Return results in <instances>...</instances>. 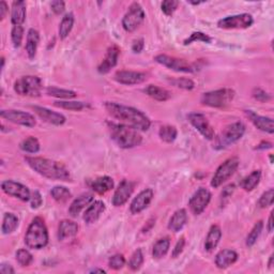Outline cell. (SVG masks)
Here are the masks:
<instances>
[{"label": "cell", "mask_w": 274, "mask_h": 274, "mask_svg": "<svg viewBox=\"0 0 274 274\" xmlns=\"http://www.w3.org/2000/svg\"><path fill=\"white\" fill-rule=\"evenodd\" d=\"M104 107L113 118L120 120L123 124L130 125L138 131H148L150 128V119L139 109L115 102H106Z\"/></svg>", "instance_id": "6da1fadb"}, {"label": "cell", "mask_w": 274, "mask_h": 274, "mask_svg": "<svg viewBox=\"0 0 274 274\" xmlns=\"http://www.w3.org/2000/svg\"><path fill=\"white\" fill-rule=\"evenodd\" d=\"M26 163L41 176L52 180L70 181L71 174L62 163L39 157H26Z\"/></svg>", "instance_id": "7a4b0ae2"}, {"label": "cell", "mask_w": 274, "mask_h": 274, "mask_svg": "<svg viewBox=\"0 0 274 274\" xmlns=\"http://www.w3.org/2000/svg\"><path fill=\"white\" fill-rule=\"evenodd\" d=\"M107 125L112 139L120 148L131 149V148L137 147L141 144L142 137L138 133V130L123 123L108 122Z\"/></svg>", "instance_id": "3957f363"}, {"label": "cell", "mask_w": 274, "mask_h": 274, "mask_svg": "<svg viewBox=\"0 0 274 274\" xmlns=\"http://www.w3.org/2000/svg\"><path fill=\"white\" fill-rule=\"evenodd\" d=\"M25 243L29 249L41 250L48 243V232L44 220L42 217H35L27 229Z\"/></svg>", "instance_id": "277c9868"}, {"label": "cell", "mask_w": 274, "mask_h": 274, "mask_svg": "<svg viewBox=\"0 0 274 274\" xmlns=\"http://www.w3.org/2000/svg\"><path fill=\"white\" fill-rule=\"evenodd\" d=\"M245 133V125L242 122H235L228 125L225 130L215 137V148L217 150L225 149L230 145L237 142Z\"/></svg>", "instance_id": "5b68a950"}, {"label": "cell", "mask_w": 274, "mask_h": 274, "mask_svg": "<svg viewBox=\"0 0 274 274\" xmlns=\"http://www.w3.org/2000/svg\"><path fill=\"white\" fill-rule=\"evenodd\" d=\"M14 90L21 97H40L42 90V81L34 75L21 76L14 83Z\"/></svg>", "instance_id": "8992f818"}, {"label": "cell", "mask_w": 274, "mask_h": 274, "mask_svg": "<svg viewBox=\"0 0 274 274\" xmlns=\"http://www.w3.org/2000/svg\"><path fill=\"white\" fill-rule=\"evenodd\" d=\"M235 98V91L229 88H223L215 91L206 92L201 97V103L206 106L223 108L232 103Z\"/></svg>", "instance_id": "52a82bcc"}, {"label": "cell", "mask_w": 274, "mask_h": 274, "mask_svg": "<svg viewBox=\"0 0 274 274\" xmlns=\"http://www.w3.org/2000/svg\"><path fill=\"white\" fill-rule=\"evenodd\" d=\"M157 63H160L164 67L171 69L176 72L181 73H195L199 70L198 64L190 63L185 61L184 59H179L176 57H171L167 55H157L155 58Z\"/></svg>", "instance_id": "ba28073f"}, {"label": "cell", "mask_w": 274, "mask_h": 274, "mask_svg": "<svg viewBox=\"0 0 274 274\" xmlns=\"http://www.w3.org/2000/svg\"><path fill=\"white\" fill-rule=\"evenodd\" d=\"M240 161L238 157H230L224 163H222L220 167L216 169V172L211 180V186L212 188H220V186L225 183L227 180L233 176V175L237 172L239 167Z\"/></svg>", "instance_id": "9c48e42d"}, {"label": "cell", "mask_w": 274, "mask_h": 274, "mask_svg": "<svg viewBox=\"0 0 274 274\" xmlns=\"http://www.w3.org/2000/svg\"><path fill=\"white\" fill-rule=\"evenodd\" d=\"M145 18L146 14L141 5L137 2H133L122 19L123 29L128 32L135 31L141 25Z\"/></svg>", "instance_id": "30bf717a"}, {"label": "cell", "mask_w": 274, "mask_h": 274, "mask_svg": "<svg viewBox=\"0 0 274 274\" xmlns=\"http://www.w3.org/2000/svg\"><path fill=\"white\" fill-rule=\"evenodd\" d=\"M254 20L251 14L243 13L233 16H227L218 20L217 26L221 29H246L253 25Z\"/></svg>", "instance_id": "8fae6325"}, {"label": "cell", "mask_w": 274, "mask_h": 274, "mask_svg": "<svg viewBox=\"0 0 274 274\" xmlns=\"http://www.w3.org/2000/svg\"><path fill=\"white\" fill-rule=\"evenodd\" d=\"M211 200V193L205 188L197 190L194 195L191 197L189 207L191 212L195 215H199L205 211Z\"/></svg>", "instance_id": "7c38bea8"}, {"label": "cell", "mask_w": 274, "mask_h": 274, "mask_svg": "<svg viewBox=\"0 0 274 274\" xmlns=\"http://www.w3.org/2000/svg\"><path fill=\"white\" fill-rule=\"evenodd\" d=\"M0 116L10 122L24 125V127L28 128H34L37 123L36 118L31 114L21 111H15V109H8V111H4L3 109V111L0 112Z\"/></svg>", "instance_id": "4fadbf2b"}, {"label": "cell", "mask_w": 274, "mask_h": 274, "mask_svg": "<svg viewBox=\"0 0 274 274\" xmlns=\"http://www.w3.org/2000/svg\"><path fill=\"white\" fill-rule=\"evenodd\" d=\"M190 123L198 131V132L208 140H212L215 138V130L211 127V124L208 121L205 115L199 113H192L188 116Z\"/></svg>", "instance_id": "5bb4252c"}, {"label": "cell", "mask_w": 274, "mask_h": 274, "mask_svg": "<svg viewBox=\"0 0 274 274\" xmlns=\"http://www.w3.org/2000/svg\"><path fill=\"white\" fill-rule=\"evenodd\" d=\"M1 189L7 195L15 197L21 201L30 200L31 192L24 184L12 181V180H5L1 183Z\"/></svg>", "instance_id": "9a60e30c"}, {"label": "cell", "mask_w": 274, "mask_h": 274, "mask_svg": "<svg viewBox=\"0 0 274 274\" xmlns=\"http://www.w3.org/2000/svg\"><path fill=\"white\" fill-rule=\"evenodd\" d=\"M134 191V183L129 180H123L120 182L118 188L115 192L113 197V205L115 207H120L124 205L129 200Z\"/></svg>", "instance_id": "2e32d148"}, {"label": "cell", "mask_w": 274, "mask_h": 274, "mask_svg": "<svg viewBox=\"0 0 274 274\" xmlns=\"http://www.w3.org/2000/svg\"><path fill=\"white\" fill-rule=\"evenodd\" d=\"M115 79L122 85H138L147 79V75L137 71H118L115 74Z\"/></svg>", "instance_id": "e0dca14e"}, {"label": "cell", "mask_w": 274, "mask_h": 274, "mask_svg": "<svg viewBox=\"0 0 274 274\" xmlns=\"http://www.w3.org/2000/svg\"><path fill=\"white\" fill-rule=\"evenodd\" d=\"M153 198V191L151 189H146L141 191L137 195L133 201L131 202L130 211L132 215H138L141 211H144L146 208L150 205V202Z\"/></svg>", "instance_id": "ac0fdd59"}, {"label": "cell", "mask_w": 274, "mask_h": 274, "mask_svg": "<svg viewBox=\"0 0 274 274\" xmlns=\"http://www.w3.org/2000/svg\"><path fill=\"white\" fill-rule=\"evenodd\" d=\"M120 55V48L117 45L109 46L107 49V53L105 55V58L103 59L101 64L98 65V71L101 74H106L111 71L114 67H116L118 62V58Z\"/></svg>", "instance_id": "d6986e66"}, {"label": "cell", "mask_w": 274, "mask_h": 274, "mask_svg": "<svg viewBox=\"0 0 274 274\" xmlns=\"http://www.w3.org/2000/svg\"><path fill=\"white\" fill-rule=\"evenodd\" d=\"M32 108H34L38 116L44 120L45 122L54 125H62L65 122V117L62 114L53 112L51 109L42 106H34Z\"/></svg>", "instance_id": "ffe728a7"}, {"label": "cell", "mask_w": 274, "mask_h": 274, "mask_svg": "<svg viewBox=\"0 0 274 274\" xmlns=\"http://www.w3.org/2000/svg\"><path fill=\"white\" fill-rule=\"evenodd\" d=\"M246 115H248L249 118L251 119V121L253 122V124L255 125L257 129L262 131V132L273 134L274 123H273V120L271 118L259 116V115H257L252 111H246Z\"/></svg>", "instance_id": "44dd1931"}, {"label": "cell", "mask_w": 274, "mask_h": 274, "mask_svg": "<svg viewBox=\"0 0 274 274\" xmlns=\"http://www.w3.org/2000/svg\"><path fill=\"white\" fill-rule=\"evenodd\" d=\"M106 207L102 200L92 201V204L88 207V209L84 213V221L88 224H92L97 222L100 216L105 211Z\"/></svg>", "instance_id": "7402d4cb"}, {"label": "cell", "mask_w": 274, "mask_h": 274, "mask_svg": "<svg viewBox=\"0 0 274 274\" xmlns=\"http://www.w3.org/2000/svg\"><path fill=\"white\" fill-rule=\"evenodd\" d=\"M92 201H93V195L91 193H84L79 195L78 198L74 199V201L71 204L69 208L70 215L76 217L79 215L80 211L87 206H89Z\"/></svg>", "instance_id": "603a6c76"}, {"label": "cell", "mask_w": 274, "mask_h": 274, "mask_svg": "<svg viewBox=\"0 0 274 274\" xmlns=\"http://www.w3.org/2000/svg\"><path fill=\"white\" fill-rule=\"evenodd\" d=\"M238 260V254L233 250H223L215 256V265L218 269H226Z\"/></svg>", "instance_id": "cb8c5ba5"}, {"label": "cell", "mask_w": 274, "mask_h": 274, "mask_svg": "<svg viewBox=\"0 0 274 274\" xmlns=\"http://www.w3.org/2000/svg\"><path fill=\"white\" fill-rule=\"evenodd\" d=\"M78 233V225L73 221L63 220L59 223L58 226V239L65 240L68 238H72Z\"/></svg>", "instance_id": "d4e9b609"}, {"label": "cell", "mask_w": 274, "mask_h": 274, "mask_svg": "<svg viewBox=\"0 0 274 274\" xmlns=\"http://www.w3.org/2000/svg\"><path fill=\"white\" fill-rule=\"evenodd\" d=\"M89 186L98 194H105L108 191L114 189V180L108 176L98 177L89 182Z\"/></svg>", "instance_id": "484cf974"}, {"label": "cell", "mask_w": 274, "mask_h": 274, "mask_svg": "<svg viewBox=\"0 0 274 274\" xmlns=\"http://www.w3.org/2000/svg\"><path fill=\"white\" fill-rule=\"evenodd\" d=\"M26 20V2L19 0L12 4V13H11V21L14 26H21Z\"/></svg>", "instance_id": "4316f807"}, {"label": "cell", "mask_w": 274, "mask_h": 274, "mask_svg": "<svg viewBox=\"0 0 274 274\" xmlns=\"http://www.w3.org/2000/svg\"><path fill=\"white\" fill-rule=\"evenodd\" d=\"M40 42V35L36 29L31 28L29 29L28 34H27V41H26V52L30 59H34L36 57L37 49L39 46Z\"/></svg>", "instance_id": "83f0119b"}, {"label": "cell", "mask_w": 274, "mask_h": 274, "mask_svg": "<svg viewBox=\"0 0 274 274\" xmlns=\"http://www.w3.org/2000/svg\"><path fill=\"white\" fill-rule=\"evenodd\" d=\"M186 221H188V215L184 209H179L174 213L168 223V229L172 230L174 233H178L181 230Z\"/></svg>", "instance_id": "f1b7e54d"}, {"label": "cell", "mask_w": 274, "mask_h": 274, "mask_svg": "<svg viewBox=\"0 0 274 274\" xmlns=\"http://www.w3.org/2000/svg\"><path fill=\"white\" fill-rule=\"evenodd\" d=\"M222 238V230L220 228V226L217 225H212L209 233L207 235V238L205 241V249L208 252H211L215 250L220 240Z\"/></svg>", "instance_id": "f546056e"}, {"label": "cell", "mask_w": 274, "mask_h": 274, "mask_svg": "<svg viewBox=\"0 0 274 274\" xmlns=\"http://www.w3.org/2000/svg\"><path fill=\"white\" fill-rule=\"evenodd\" d=\"M146 95L152 98L153 100L160 101V102H165L171 98V92L167 91L166 89L161 88V87L156 86V85H149L147 86L144 89Z\"/></svg>", "instance_id": "4dcf8cb0"}, {"label": "cell", "mask_w": 274, "mask_h": 274, "mask_svg": "<svg viewBox=\"0 0 274 274\" xmlns=\"http://www.w3.org/2000/svg\"><path fill=\"white\" fill-rule=\"evenodd\" d=\"M169 246H171V240H169V238L165 237L157 240V243L153 245L152 256L155 257L156 259L163 258V257L167 254Z\"/></svg>", "instance_id": "1f68e13d"}, {"label": "cell", "mask_w": 274, "mask_h": 274, "mask_svg": "<svg viewBox=\"0 0 274 274\" xmlns=\"http://www.w3.org/2000/svg\"><path fill=\"white\" fill-rule=\"evenodd\" d=\"M74 26V15L73 13H68L65 14L61 23L59 25V37L60 39H65L69 35L71 30H72Z\"/></svg>", "instance_id": "d6a6232c"}, {"label": "cell", "mask_w": 274, "mask_h": 274, "mask_svg": "<svg viewBox=\"0 0 274 274\" xmlns=\"http://www.w3.org/2000/svg\"><path fill=\"white\" fill-rule=\"evenodd\" d=\"M19 226V218L13 213H5L2 221L1 230L3 235L12 234Z\"/></svg>", "instance_id": "836d02e7"}, {"label": "cell", "mask_w": 274, "mask_h": 274, "mask_svg": "<svg viewBox=\"0 0 274 274\" xmlns=\"http://www.w3.org/2000/svg\"><path fill=\"white\" fill-rule=\"evenodd\" d=\"M261 179V172L260 171H254L251 175H249L248 177L243 179L242 183H241V186L242 189H244L245 191H253L257 185L259 184Z\"/></svg>", "instance_id": "e575fe53"}, {"label": "cell", "mask_w": 274, "mask_h": 274, "mask_svg": "<svg viewBox=\"0 0 274 274\" xmlns=\"http://www.w3.org/2000/svg\"><path fill=\"white\" fill-rule=\"evenodd\" d=\"M51 195L55 200L59 202V204H63V202L68 201L71 197H72V194H71L69 189L65 188V186H60V185L55 186V188L52 189Z\"/></svg>", "instance_id": "d590c367"}, {"label": "cell", "mask_w": 274, "mask_h": 274, "mask_svg": "<svg viewBox=\"0 0 274 274\" xmlns=\"http://www.w3.org/2000/svg\"><path fill=\"white\" fill-rule=\"evenodd\" d=\"M178 131L174 125H163L158 131V136L160 138L165 142H173L177 138Z\"/></svg>", "instance_id": "8d00e7d4"}, {"label": "cell", "mask_w": 274, "mask_h": 274, "mask_svg": "<svg viewBox=\"0 0 274 274\" xmlns=\"http://www.w3.org/2000/svg\"><path fill=\"white\" fill-rule=\"evenodd\" d=\"M20 149L28 153H37L40 150V142L36 137L30 136L20 142Z\"/></svg>", "instance_id": "74e56055"}, {"label": "cell", "mask_w": 274, "mask_h": 274, "mask_svg": "<svg viewBox=\"0 0 274 274\" xmlns=\"http://www.w3.org/2000/svg\"><path fill=\"white\" fill-rule=\"evenodd\" d=\"M46 93L51 97L59 98H67V100L74 98L76 96H78L76 95V92H74L72 90L59 89V88H56V87H48V88L46 89Z\"/></svg>", "instance_id": "f35d334b"}, {"label": "cell", "mask_w": 274, "mask_h": 274, "mask_svg": "<svg viewBox=\"0 0 274 274\" xmlns=\"http://www.w3.org/2000/svg\"><path fill=\"white\" fill-rule=\"evenodd\" d=\"M262 229H264V222L262 221L257 222L254 227L252 228L250 234L248 235V237H246V245H248L249 248H251V246H253L256 243V241L258 240Z\"/></svg>", "instance_id": "ab89813d"}, {"label": "cell", "mask_w": 274, "mask_h": 274, "mask_svg": "<svg viewBox=\"0 0 274 274\" xmlns=\"http://www.w3.org/2000/svg\"><path fill=\"white\" fill-rule=\"evenodd\" d=\"M54 105L63 109H69V111H81V109L88 107L87 103L76 101H57L54 103Z\"/></svg>", "instance_id": "60d3db41"}, {"label": "cell", "mask_w": 274, "mask_h": 274, "mask_svg": "<svg viewBox=\"0 0 274 274\" xmlns=\"http://www.w3.org/2000/svg\"><path fill=\"white\" fill-rule=\"evenodd\" d=\"M16 260L21 267H28L34 261V257L31 253L26 249H20L16 252Z\"/></svg>", "instance_id": "b9f144b4"}, {"label": "cell", "mask_w": 274, "mask_h": 274, "mask_svg": "<svg viewBox=\"0 0 274 274\" xmlns=\"http://www.w3.org/2000/svg\"><path fill=\"white\" fill-rule=\"evenodd\" d=\"M142 264H144V254H142L141 250H136L129 261L130 269L133 271L139 270Z\"/></svg>", "instance_id": "7bdbcfd3"}, {"label": "cell", "mask_w": 274, "mask_h": 274, "mask_svg": "<svg viewBox=\"0 0 274 274\" xmlns=\"http://www.w3.org/2000/svg\"><path fill=\"white\" fill-rule=\"evenodd\" d=\"M196 41H200V42H204V43H211L212 39L208 35L197 31V32H193V34H192L189 38H186V39L183 42V44L184 45H190V44H192V43H194Z\"/></svg>", "instance_id": "ee69618b"}, {"label": "cell", "mask_w": 274, "mask_h": 274, "mask_svg": "<svg viewBox=\"0 0 274 274\" xmlns=\"http://www.w3.org/2000/svg\"><path fill=\"white\" fill-rule=\"evenodd\" d=\"M24 38V28L21 26H13L12 31H11V40L14 47H20Z\"/></svg>", "instance_id": "f6af8a7d"}, {"label": "cell", "mask_w": 274, "mask_h": 274, "mask_svg": "<svg viewBox=\"0 0 274 274\" xmlns=\"http://www.w3.org/2000/svg\"><path fill=\"white\" fill-rule=\"evenodd\" d=\"M169 83L174 86L178 87V88H181L184 90H192V89H194V87H195L193 80L190 78H184L172 79V80H169Z\"/></svg>", "instance_id": "bcb514c9"}, {"label": "cell", "mask_w": 274, "mask_h": 274, "mask_svg": "<svg viewBox=\"0 0 274 274\" xmlns=\"http://www.w3.org/2000/svg\"><path fill=\"white\" fill-rule=\"evenodd\" d=\"M273 197H274V190L273 189L266 191L265 193L260 196V198L258 200V206L260 208H262V209H265V208L272 206Z\"/></svg>", "instance_id": "7dc6e473"}, {"label": "cell", "mask_w": 274, "mask_h": 274, "mask_svg": "<svg viewBox=\"0 0 274 274\" xmlns=\"http://www.w3.org/2000/svg\"><path fill=\"white\" fill-rule=\"evenodd\" d=\"M124 265H125V258L121 254H116L112 256L108 261V266L113 270L122 269Z\"/></svg>", "instance_id": "c3c4849f"}, {"label": "cell", "mask_w": 274, "mask_h": 274, "mask_svg": "<svg viewBox=\"0 0 274 274\" xmlns=\"http://www.w3.org/2000/svg\"><path fill=\"white\" fill-rule=\"evenodd\" d=\"M179 5V2L176 1V0H165L162 3V11L164 12V14L166 15H172L174 14L175 11L177 10Z\"/></svg>", "instance_id": "681fc988"}, {"label": "cell", "mask_w": 274, "mask_h": 274, "mask_svg": "<svg viewBox=\"0 0 274 274\" xmlns=\"http://www.w3.org/2000/svg\"><path fill=\"white\" fill-rule=\"evenodd\" d=\"M253 97L257 101H260V102H267L271 98L269 93H267L265 90H262L260 88H255L253 90Z\"/></svg>", "instance_id": "f907efd6"}, {"label": "cell", "mask_w": 274, "mask_h": 274, "mask_svg": "<svg viewBox=\"0 0 274 274\" xmlns=\"http://www.w3.org/2000/svg\"><path fill=\"white\" fill-rule=\"evenodd\" d=\"M43 202L42 199V196L40 194V192L38 191H34L31 193L30 196V204H31V208H34V209H37V208H39Z\"/></svg>", "instance_id": "816d5d0a"}, {"label": "cell", "mask_w": 274, "mask_h": 274, "mask_svg": "<svg viewBox=\"0 0 274 274\" xmlns=\"http://www.w3.org/2000/svg\"><path fill=\"white\" fill-rule=\"evenodd\" d=\"M184 246H185V239H184V237H182V238L179 239V241L177 242L176 246H175V249L173 251L174 258H176V257H178L180 254L182 253Z\"/></svg>", "instance_id": "f5cc1de1"}, {"label": "cell", "mask_w": 274, "mask_h": 274, "mask_svg": "<svg viewBox=\"0 0 274 274\" xmlns=\"http://www.w3.org/2000/svg\"><path fill=\"white\" fill-rule=\"evenodd\" d=\"M51 7L55 14H61L63 13V11L65 9V3L63 1H59V0H57V1H53L51 3Z\"/></svg>", "instance_id": "db71d44e"}, {"label": "cell", "mask_w": 274, "mask_h": 274, "mask_svg": "<svg viewBox=\"0 0 274 274\" xmlns=\"http://www.w3.org/2000/svg\"><path fill=\"white\" fill-rule=\"evenodd\" d=\"M144 46H145L144 40H142V39H138V40H136V41L133 43L132 49H133V52H134V53H140V52L142 51V49H144Z\"/></svg>", "instance_id": "11a10c76"}, {"label": "cell", "mask_w": 274, "mask_h": 274, "mask_svg": "<svg viewBox=\"0 0 274 274\" xmlns=\"http://www.w3.org/2000/svg\"><path fill=\"white\" fill-rule=\"evenodd\" d=\"M9 12V7L8 4L5 3V1L0 2V20H3L5 18V15Z\"/></svg>", "instance_id": "9f6ffc18"}, {"label": "cell", "mask_w": 274, "mask_h": 274, "mask_svg": "<svg viewBox=\"0 0 274 274\" xmlns=\"http://www.w3.org/2000/svg\"><path fill=\"white\" fill-rule=\"evenodd\" d=\"M0 272L3 274H9V273H15V270L12 268V266L7 265V264H2L0 266Z\"/></svg>", "instance_id": "6f0895ef"}, {"label": "cell", "mask_w": 274, "mask_h": 274, "mask_svg": "<svg viewBox=\"0 0 274 274\" xmlns=\"http://www.w3.org/2000/svg\"><path fill=\"white\" fill-rule=\"evenodd\" d=\"M234 190H235V185H234V184H230V185L226 186V188L224 189V191H223L222 197H225V198H227V197H229L230 195L233 194Z\"/></svg>", "instance_id": "680465c9"}, {"label": "cell", "mask_w": 274, "mask_h": 274, "mask_svg": "<svg viewBox=\"0 0 274 274\" xmlns=\"http://www.w3.org/2000/svg\"><path fill=\"white\" fill-rule=\"evenodd\" d=\"M272 148V144L269 141H261L259 145H257L256 149L258 150H265V149H271Z\"/></svg>", "instance_id": "91938a15"}, {"label": "cell", "mask_w": 274, "mask_h": 274, "mask_svg": "<svg viewBox=\"0 0 274 274\" xmlns=\"http://www.w3.org/2000/svg\"><path fill=\"white\" fill-rule=\"evenodd\" d=\"M268 230H269V233L273 232V212L270 213L269 222H268Z\"/></svg>", "instance_id": "94428289"}, {"label": "cell", "mask_w": 274, "mask_h": 274, "mask_svg": "<svg viewBox=\"0 0 274 274\" xmlns=\"http://www.w3.org/2000/svg\"><path fill=\"white\" fill-rule=\"evenodd\" d=\"M90 272H91V273H98H98H105V271H104L103 269H93V270H91Z\"/></svg>", "instance_id": "6125c7cd"}, {"label": "cell", "mask_w": 274, "mask_h": 274, "mask_svg": "<svg viewBox=\"0 0 274 274\" xmlns=\"http://www.w3.org/2000/svg\"><path fill=\"white\" fill-rule=\"evenodd\" d=\"M268 266H269L270 268H272V266H273V255H271L270 260H269V264H268Z\"/></svg>", "instance_id": "be15d7a7"}, {"label": "cell", "mask_w": 274, "mask_h": 274, "mask_svg": "<svg viewBox=\"0 0 274 274\" xmlns=\"http://www.w3.org/2000/svg\"><path fill=\"white\" fill-rule=\"evenodd\" d=\"M3 67H4V58L2 57L1 58V69H3Z\"/></svg>", "instance_id": "e7e4bbea"}]
</instances>
